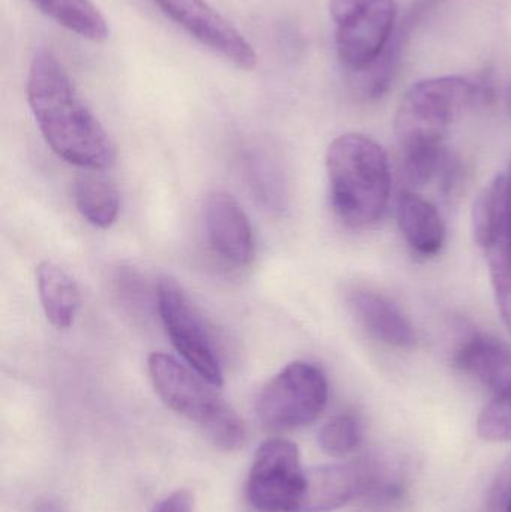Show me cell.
Here are the masks:
<instances>
[{
    "label": "cell",
    "mask_w": 511,
    "mask_h": 512,
    "mask_svg": "<svg viewBox=\"0 0 511 512\" xmlns=\"http://www.w3.org/2000/svg\"><path fill=\"white\" fill-rule=\"evenodd\" d=\"M27 102L42 137L68 164L105 170L116 159V147L68 72L51 51L39 50L27 74Z\"/></svg>",
    "instance_id": "obj_1"
},
{
    "label": "cell",
    "mask_w": 511,
    "mask_h": 512,
    "mask_svg": "<svg viewBox=\"0 0 511 512\" xmlns=\"http://www.w3.org/2000/svg\"><path fill=\"white\" fill-rule=\"evenodd\" d=\"M332 204L348 227L380 221L392 189L389 159L383 147L357 132L341 135L326 156Z\"/></svg>",
    "instance_id": "obj_2"
},
{
    "label": "cell",
    "mask_w": 511,
    "mask_h": 512,
    "mask_svg": "<svg viewBox=\"0 0 511 512\" xmlns=\"http://www.w3.org/2000/svg\"><path fill=\"white\" fill-rule=\"evenodd\" d=\"M149 375L162 402L176 414L197 424L207 438L225 451H236L248 441V430L237 412L192 367L162 352L149 355Z\"/></svg>",
    "instance_id": "obj_3"
},
{
    "label": "cell",
    "mask_w": 511,
    "mask_h": 512,
    "mask_svg": "<svg viewBox=\"0 0 511 512\" xmlns=\"http://www.w3.org/2000/svg\"><path fill=\"white\" fill-rule=\"evenodd\" d=\"M479 93L476 84L462 77L429 78L411 86L395 119L404 158L441 149L450 126Z\"/></svg>",
    "instance_id": "obj_4"
},
{
    "label": "cell",
    "mask_w": 511,
    "mask_h": 512,
    "mask_svg": "<svg viewBox=\"0 0 511 512\" xmlns=\"http://www.w3.org/2000/svg\"><path fill=\"white\" fill-rule=\"evenodd\" d=\"M329 399L320 367L294 361L273 376L257 397V415L272 430H293L314 423Z\"/></svg>",
    "instance_id": "obj_5"
},
{
    "label": "cell",
    "mask_w": 511,
    "mask_h": 512,
    "mask_svg": "<svg viewBox=\"0 0 511 512\" xmlns=\"http://www.w3.org/2000/svg\"><path fill=\"white\" fill-rule=\"evenodd\" d=\"M306 492V471L299 448L287 439L263 442L246 483L249 504L258 512H299Z\"/></svg>",
    "instance_id": "obj_6"
},
{
    "label": "cell",
    "mask_w": 511,
    "mask_h": 512,
    "mask_svg": "<svg viewBox=\"0 0 511 512\" xmlns=\"http://www.w3.org/2000/svg\"><path fill=\"white\" fill-rule=\"evenodd\" d=\"M156 300L162 324L176 351L195 372L221 387L224 375L212 337L182 286L171 277H162L156 288Z\"/></svg>",
    "instance_id": "obj_7"
},
{
    "label": "cell",
    "mask_w": 511,
    "mask_h": 512,
    "mask_svg": "<svg viewBox=\"0 0 511 512\" xmlns=\"http://www.w3.org/2000/svg\"><path fill=\"white\" fill-rule=\"evenodd\" d=\"M396 15L395 0H368L336 23V51L342 66L357 75L371 71L389 47Z\"/></svg>",
    "instance_id": "obj_8"
},
{
    "label": "cell",
    "mask_w": 511,
    "mask_h": 512,
    "mask_svg": "<svg viewBox=\"0 0 511 512\" xmlns=\"http://www.w3.org/2000/svg\"><path fill=\"white\" fill-rule=\"evenodd\" d=\"M171 21L207 50L237 68L254 69L258 56L251 42L206 0H150Z\"/></svg>",
    "instance_id": "obj_9"
},
{
    "label": "cell",
    "mask_w": 511,
    "mask_h": 512,
    "mask_svg": "<svg viewBox=\"0 0 511 512\" xmlns=\"http://www.w3.org/2000/svg\"><path fill=\"white\" fill-rule=\"evenodd\" d=\"M368 460L320 466L306 471V492L299 512H332L366 495L377 484Z\"/></svg>",
    "instance_id": "obj_10"
},
{
    "label": "cell",
    "mask_w": 511,
    "mask_h": 512,
    "mask_svg": "<svg viewBox=\"0 0 511 512\" xmlns=\"http://www.w3.org/2000/svg\"><path fill=\"white\" fill-rule=\"evenodd\" d=\"M204 227L210 248L228 264L248 265L254 256V236L248 216L227 192L215 191L204 203Z\"/></svg>",
    "instance_id": "obj_11"
},
{
    "label": "cell",
    "mask_w": 511,
    "mask_h": 512,
    "mask_svg": "<svg viewBox=\"0 0 511 512\" xmlns=\"http://www.w3.org/2000/svg\"><path fill=\"white\" fill-rule=\"evenodd\" d=\"M350 306L363 328L380 342L395 348H410L416 343L410 319L383 295L356 291L351 294Z\"/></svg>",
    "instance_id": "obj_12"
},
{
    "label": "cell",
    "mask_w": 511,
    "mask_h": 512,
    "mask_svg": "<svg viewBox=\"0 0 511 512\" xmlns=\"http://www.w3.org/2000/svg\"><path fill=\"white\" fill-rule=\"evenodd\" d=\"M455 364L497 393L511 387V349L494 337H468L456 351Z\"/></svg>",
    "instance_id": "obj_13"
},
{
    "label": "cell",
    "mask_w": 511,
    "mask_h": 512,
    "mask_svg": "<svg viewBox=\"0 0 511 512\" xmlns=\"http://www.w3.org/2000/svg\"><path fill=\"white\" fill-rule=\"evenodd\" d=\"M398 222L408 245L417 254H438L446 242V225L437 207L422 195L404 192L398 203Z\"/></svg>",
    "instance_id": "obj_14"
},
{
    "label": "cell",
    "mask_w": 511,
    "mask_h": 512,
    "mask_svg": "<svg viewBox=\"0 0 511 512\" xmlns=\"http://www.w3.org/2000/svg\"><path fill=\"white\" fill-rule=\"evenodd\" d=\"M36 283L47 321L57 330L71 327L80 307V292L74 279L59 265L44 261L36 268Z\"/></svg>",
    "instance_id": "obj_15"
},
{
    "label": "cell",
    "mask_w": 511,
    "mask_h": 512,
    "mask_svg": "<svg viewBox=\"0 0 511 512\" xmlns=\"http://www.w3.org/2000/svg\"><path fill=\"white\" fill-rule=\"evenodd\" d=\"M42 14L71 33L92 42L107 41V20L92 0H29Z\"/></svg>",
    "instance_id": "obj_16"
},
{
    "label": "cell",
    "mask_w": 511,
    "mask_h": 512,
    "mask_svg": "<svg viewBox=\"0 0 511 512\" xmlns=\"http://www.w3.org/2000/svg\"><path fill=\"white\" fill-rule=\"evenodd\" d=\"M74 200L81 216L102 230L110 228L119 215V194L110 182L101 177H78Z\"/></svg>",
    "instance_id": "obj_17"
},
{
    "label": "cell",
    "mask_w": 511,
    "mask_h": 512,
    "mask_svg": "<svg viewBox=\"0 0 511 512\" xmlns=\"http://www.w3.org/2000/svg\"><path fill=\"white\" fill-rule=\"evenodd\" d=\"M318 444L330 456H347L362 444V426L354 415L342 414L333 417L321 427Z\"/></svg>",
    "instance_id": "obj_18"
},
{
    "label": "cell",
    "mask_w": 511,
    "mask_h": 512,
    "mask_svg": "<svg viewBox=\"0 0 511 512\" xmlns=\"http://www.w3.org/2000/svg\"><path fill=\"white\" fill-rule=\"evenodd\" d=\"M477 433L483 441L511 442V387L497 393L483 409L477 420Z\"/></svg>",
    "instance_id": "obj_19"
},
{
    "label": "cell",
    "mask_w": 511,
    "mask_h": 512,
    "mask_svg": "<svg viewBox=\"0 0 511 512\" xmlns=\"http://www.w3.org/2000/svg\"><path fill=\"white\" fill-rule=\"evenodd\" d=\"M498 309L511 333V258H488Z\"/></svg>",
    "instance_id": "obj_20"
},
{
    "label": "cell",
    "mask_w": 511,
    "mask_h": 512,
    "mask_svg": "<svg viewBox=\"0 0 511 512\" xmlns=\"http://www.w3.org/2000/svg\"><path fill=\"white\" fill-rule=\"evenodd\" d=\"M153 512H192V496L186 490H177L159 502Z\"/></svg>",
    "instance_id": "obj_21"
},
{
    "label": "cell",
    "mask_w": 511,
    "mask_h": 512,
    "mask_svg": "<svg viewBox=\"0 0 511 512\" xmlns=\"http://www.w3.org/2000/svg\"><path fill=\"white\" fill-rule=\"evenodd\" d=\"M35 512H62L59 510L57 505H54L53 502H41L38 507L35 508Z\"/></svg>",
    "instance_id": "obj_22"
},
{
    "label": "cell",
    "mask_w": 511,
    "mask_h": 512,
    "mask_svg": "<svg viewBox=\"0 0 511 512\" xmlns=\"http://www.w3.org/2000/svg\"><path fill=\"white\" fill-rule=\"evenodd\" d=\"M504 512H511V495L509 501H507L506 510Z\"/></svg>",
    "instance_id": "obj_23"
}]
</instances>
